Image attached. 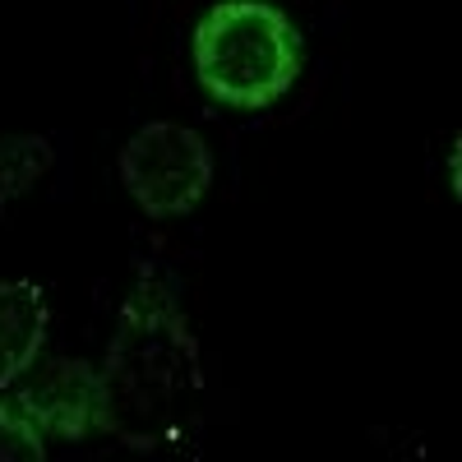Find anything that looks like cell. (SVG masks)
Returning a JSON list of instances; mask_svg holds the SVG:
<instances>
[{
	"label": "cell",
	"mask_w": 462,
	"mask_h": 462,
	"mask_svg": "<svg viewBox=\"0 0 462 462\" xmlns=\"http://www.w3.org/2000/svg\"><path fill=\"white\" fill-rule=\"evenodd\" d=\"M204 407V352L189 328L176 287L152 263L116 315L102 361V435L130 453L180 448L199 430Z\"/></svg>",
	"instance_id": "obj_1"
},
{
	"label": "cell",
	"mask_w": 462,
	"mask_h": 462,
	"mask_svg": "<svg viewBox=\"0 0 462 462\" xmlns=\"http://www.w3.org/2000/svg\"><path fill=\"white\" fill-rule=\"evenodd\" d=\"M195 79L231 111L273 106L305 65L300 32L273 0H213L195 23Z\"/></svg>",
	"instance_id": "obj_2"
},
{
	"label": "cell",
	"mask_w": 462,
	"mask_h": 462,
	"mask_svg": "<svg viewBox=\"0 0 462 462\" xmlns=\"http://www.w3.org/2000/svg\"><path fill=\"white\" fill-rule=\"evenodd\" d=\"M116 171H121L125 195L139 204L143 217L171 222L204 204L217 176V162L199 130H189L180 121H148L125 139Z\"/></svg>",
	"instance_id": "obj_3"
},
{
	"label": "cell",
	"mask_w": 462,
	"mask_h": 462,
	"mask_svg": "<svg viewBox=\"0 0 462 462\" xmlns=\"http://www.w3.org/2000/svg\"><path fill=\"white\" fill-rule=\"evenodd\" d=\"M10 402L47 439H88L102 430V370L84 356L32 361L10 383Z\"/></svg>",
	"instance_id": "obj_4"
},
{
	"label": "cell",
	"mask_w": 462,
	"mask_h": 462,
	"mask_svg": "<svg viewBox=\"0 0 462 462\" xmlns=\"http://www.w3.org/2000/svg\"><path fill=\"white\" fill-rule=\"evenodd\" d=\"M47 291L14 278V282H0V393L42 356V342H47Z\"/></svg>",
	"instance_id": "obj_5"
},
{
	"label": "cell",
	"mask_w": 462,
	"mask_h": 462,
	"mask_svg": "<svg viewBox=\"0 0 462 462\" xmlns=\"http://www.w3.org/2000/svg\"><path fill=\"white\" fill-rule=\"evenodd\" d=\"M51 162H56V148L47 134H5L0 139V213L14 199H23L51 171Z\"/></svg>",
	"instance_id": "obj_6"
},
{
	"label": "cell",
	"mask_w": 462,
	"mask_h": 462,
	"mask_svg": "<svg viewBox=\"0 0 462 462\" xmlns=\"http://www.w3.org/2000/svg\"><path fill=\"white\" fill-rule=\"evenodd\" d=\"M0 462H47V435L10 398H0Z\"/></svg>",
	"instance_id": "obj_7"
}]
</instances>
